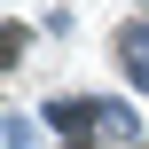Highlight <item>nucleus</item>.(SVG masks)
<instances>
[{"label":"nucleus","instance_id":"1","mask_svg":"<svg viewBox=\"0 0 149 149\" xmlns=\"http://www.w3.org/2000/svg\"><path fill=\"white\" fill-rule=\"evenodd\" d=\"M118 55H126V71H134V86L149 94V24H126V31H118Z\"/></svg>","mask_w":149,"mask_h":149}]
</instances>
